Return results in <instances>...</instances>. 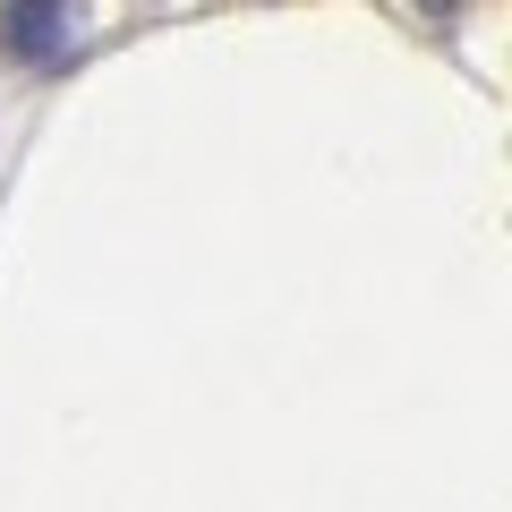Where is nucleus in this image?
Wrapping results in <instances>:
<instances>
[{
  "instance_id": "f257e3e1",
  "label": "nucleus",
  "mask_w": 512,
  "mask_h": 512,
  "mask_svg": "<svg viewBox=\"0 0 512 512\" xmlns=\"http://www.w3.org/2000/svg\"><path fill=\"white\" fill-rule=\"evenodd\" d=\"M0 35H9L18 60H52L69 43V0H9L0 9Z\"/></svg>"
},
{
  "instance_id": "f03ea898",
  "label": "nucleus",
  "mask_w": 512,
  "mask_h": 512,
  "mask_svg": "<svg viewBox=\"0 0 512 512\" xmlns=\"http://www.w3.org/2000/svg\"><path fill=\"white\" fill-rule=\"evenodd\" d=\"M427 9H453V0H427Z\"/></svg>"
}]
</instances>
